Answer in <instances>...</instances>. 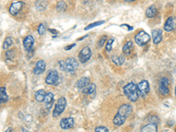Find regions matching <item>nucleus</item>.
Returning <instances> with one entry per match:
<instances>
[{"label":"nucleus","instance_id":"obj_1","mask_svg":"<svg viewBox=\"0 0 176 132\" xmlns=\"http://www.w3.org/2000/svg\"><path fill=\"white\" fill-rule=\"evenodd\" d=\"M123 92L125 94V95L128 97V99L132 101V102H135L139 98V92H138V88L137 85L134 84V83H129L123 87Z\"/></svg>","mask_w":176,"mask_h":132},{"label":"nucleus","instance_id":"obj_2","mask_svg":"<svg viewBox=\"0 0 176 132\" xmlns=\"http://www.w3.org/2000/svg\"><path fill=\"white\" fill-rule=\"evenodd\" d=\"M59 64L61 65L62 70H66L67 72L71 74H73L76 72V70L78 66L77 60L72 57H70L65 61H61V62H59Z\"/></svg>","mask_w":176,"mask_h":132},{"label":"nucleus","instance_id":"obj_3","mask_svg":"<svg viewBox=\"0 0 176 132\" xmlns=\"http://www.w3.org/2000/svg\"><path fill=\"white\" fill-rule=\"evenodd\" d=\"M66 105H67L66 99L64 97L59 98L57 99V101H56L55 108H54V111H53V116L54 117H57L58 115H60L64 111V109L66 107Z\"/></svg>","mask_w":176,"mask_h":132},{"label":"nucleus","instance_id":"obj_4","mask_svg":"<svg viewBox=\"0 0 176 132\" xmlns=\"http://www.w3.org/2000/svg\"><path fill=\"white\" fill-rule=\"evenodd\" d=\"M151 39L150 34H148L146 32L144 31H140L136 36H135V42L137 45L139 46H143L145 45Z\"/></svg>","mask_w":176,"mask_h":132},{"label":"nucleus","instance_id":"obj_5","mask_svg":"<svg viewBox=\"0 0 176 132\" xmlns=\"http://www.w3.org/2000/svg\"><path fill=\"white\" fill-rule=\"evenodd\" d=\"M169 80L167 78H162L159 80V93L163 95H167L169 94Z\"/></svg>","mask_w":176,"mask_h":132},{"label":"nucleus","instance_id":"obj_6","mask_svg":"<svg viewBox=\"0 0 176 132\" xmlns=\"http://www.w3.org/2000/svg\"><path fill=\"white\" fill-rule=\"evenodd\" d=\"M137 88H138L139 94L142 97H145L150 91V86H149L148 81L147 80H142L141 82H139L137 84Z\"/></svg>","mask_w":176,"mask_h":132},{"label":"nucleus","instance_id":"obj_7","mask_svg":"<svg viewBox=\"0 0 176 132\" xmlns=\"http://www.w3.org/2000/svg\"><path fill=\"white\" fill-rule=\"evenodd\" d=\"M91 56H92V51L89 47H85L78 54L79 61L82 64L87 62V61L91 58Z\"/></svg>","mask_w":176,"mask_h":132},{"label":"nucleus","instance_id":"obj_8","mask_svg":"<svg viewBox=\"0 0 176 132\" xmlns=\"http://www.w3.org/2000/svg\"><path fill=\"white\" fill-rule=\"evenodd\" d=\"M132 113V107L129 104H124V105H122L119 109H118V112L117 114L123 116L124 118H128Z\"/></svg>","mask_w":176,"mask_h":132},{"label":"nucleus","instance_id":"obj_9","mask_svg":"<svg viewBox=\"0 0 176 132\" xmlns=\"http://www.w3.org/2000/svg\"><path fill=\"white\" fill-rule=\"evenodd\" d=\"M164 28L165 31H167V32H171L173 30H174L176 28V18L174 16L169 17L167 19V21L165 22Z\"/></svg>","mask_w":176,"mask_h":132},{"label":"nucleus","instance_id":"obj_10","mask_svg":"<svg viewBox=\"0 0 176 132\" xmlns=\"http://www.w3.org/2000/svg\"><path fill=\"white\" fill-rule=\"evenodd\" d=\"M23 5H24V3L22 1H17V2L13 3L12 5L10 6V8H9L10 13H11L12 15H13V16L17 15L20 12V10H21Z\"/></svg>","mask_w":176,"mask_h":132},{"label":"nucleus","instance_id":"obj_11","mask_svg":"<svg viewBox=\"0 0 176 132\" xmlns=\"http://www.w3.org/2000/svg\"><path fill=\"white\" fill-rule=\"evenodd\" d=\"M60 126L63 129H68L74 126V119L71 117H67L62 119L60 121Z\"/></svg>","mask_w":176,"mask_h":132},{"label":"nucleus","instance_id":"obj_12","mask_svg":"<svg viewBox=\"0 0 176 132\" xmlns=\"http://www.w3.org/2000/svg\"><path fill=\"white\" fill-rule=\"evenodd\" d=\"M58 80V73L56 70H51L49 73L48 74L46 78V83L48 85H54L57 82Z\"/></svg>","mask_w":176,"mask_h":132},{"label":"nucleus","instance_id":"obj_13","mask_svg":"<svg viewBox=\"0 0 176 132\" xmlns=\"http://www.w3.org/2000/svg\"><path fill=\"white\" fill-rule=\"evenodd\" d=\"M35 43V39L32 35H27L23 40V46L27 51H31Z\"/></svg>","mask_w":176,"mask_h":132},{"label":"nucleus","instance_id":"obj_14","mask_svg":"<svg viewBox=\"0 0 176 132\" xmlns=\"http://www.w3.org/2000/svg\"><path fill=\"white\" fill-rule=\"evenodd\" d=\"M45 68H46V63L43 60H40L36 63V64L34 68V73L36 75L41 74L45 70Z\"/></svg>","mask_w":176,"mask_h":132},{"label":"nucleus","instance_id":"obj_15","mask_svg":"<svg viewBox=\"0 0 176 132\" xmlns=\"http://www.w3.org/2000/svg\"><path fill=\"white\" fill-rule=\"evenodd\" d=\"M152 40H153V43L154 44H159L161 40H162V32L161 30H153L152 34Z\"/></svg>","mask_w":176,"mask_h":132},{"label":"nucleus","instance_id":"obj_16","mask_svg":"<svg viewBox=\"0 0 176 132\" xmlns=\"http://www.w3.org/2000/svg\"><path fill=\"white\" fill-rule=\"evenodd\" d=\"M158 125L155 123H151L145 126H143L141 129V132H157Z\"/></svg>","mask_w":176,"mask_h":132},{"label":"nucleus","instance_id":"obj_17","mask_svg":"<svg viewBox=\"0 0 176 132\" xmlns=\"http://www.w3.org/2000/svg\"><path fill=\"white\" fill-rule=\"evenodd\" d=\"M89 85H90V79L89 78H86V77L81 78L77 82V87H78L79 89H84Z\"/></svg>","mask_w":176,"mask_h":132},{"label":"nucleus","instance_id":"obj_18","mask_svg":"<svg viewBox=\"0 0 176 132\" xmlns=\"http://www.w3.org/2000/svg\"><path fill=\"white\" fill-rule=\"evenodd\" d=\"M125 121H126V118H124L123 116H122V115L116 114V115L115 117H114L113 123H114V124H115L116 126L119 127V126L122 125L124 123H125Z\"/></svg>","mask_w":176,"mask_h":132},{"label":"nucleus","instance_id":"obj_19","mask_svg":"<svg viewBox=\"0 0 176 132\" xmlns=\"http://www.w3.org/2000/svg\"><path fill=\"white\" fill-rule=\"evenodd\" d=\"M82 90L85 94H94L96 92V86L94 84H90L88 86H86V88Z\"/></svg>","mask_w":176,"mask_h":132},{"label":"nucleus","instance_id":"obj_20","mask_svg":"<svg viewBox=\"0 0 176 132\" xmlns=\"http://www.w3.org/2000/svg\"><path fill=\"white\" fill-rule=\"evenodd\" d=\"M45 96H46V93L44 90H39L35 93V99L38 102H43V101H44Z\"/></svg>","mask_w":176,"mask_h":132},{"label":"nucleus","instance_id":"obj_21","mask_svg":"<svg viewBox=\"0 0 176 132\" xmlns=\"http://www.w3.org/2000/svg\"><path fill=\"white\" fill-rule=\"evenodd\" d=\"M6 101H8V95L6 94L5 87L2 86L1 88H0V102L5 103Z\"/></svg>","mask_w":176,"mask_h":132},{"label":"nucleus","instance_id":"obj_22","mask_svg":"<svg viewBox=\"0 0 176 132\" xmlns=\"http://www.w3.org/2000/svg\"><path fill=\"white\" fill-rule=\"evenodd\" d=\"M147 18H153L155 15L157 14V8L155 7L154 5H151L150 7L147 8L146 10V13H145Z\"/></svg>","mask_w":176,"mask_h":132},{"label":"nucleus","instance_id":"obj_23","mask_svg":"<svg viewBox=\"0 0 176 132\" xmlns=\"http://www.w3.org/2000/svg\"><path fill=\"white\" fill-rule=\"evenodd\" d=\"M111 59L113 63H115L116 65H122L124 63V61H125V58L122 56H113Z\"/></svg>","mask_w":176,"mask_h":132},{"label":"nucleus","instance_id":"obj_24","mask_svg":"<svg viewBox=\"0 0 176 132\" xmlns=\"http://www.w3.org/2000/svg\"><path fill=\"white\" fill-rule=\"evenodd\" d=\"M44 101H45V103L47 104L48 107H50L51 105H52V103H53V101H54V94L52 93L46 94Z\"/></svg>","mask_w":176,"mask_h":132},{"label":"nucleus","instance_id":"obj_25","mask_svg":"<svg viewBox=\"0 0 176 132\" xmlns=\"http://www.w3.org/2000/svg\"><path fill=\"white\" fill-rule=\"evenodd\" d=\"M13 45V40L11 37H7L5 39V40L4 42V45H3V48L4 49H8L9 48H11Z\"/></svg>","mask_w":176,"mask_h":132},{"label":"nucleus","instance_id":"obj_26","mask_svg":"<svg viewBox=\"0 0 176 132\" xmlns=\"http://www.w3.org/2000/svg\"><path fill=\"white\" fill-rule=\"evenodd\" d=\"M132 48V42L130 40V42H126V44L123 46V48H122V51L125 53V54H129L130 52V49Z\"/></svg>","mask_w":176,"mask_h":132},{"label":"nucleus","instance_id":"obj_27","mask_svg":"<svg viewBox=\"0 0 176 132\" xmlns=\"http://www.w3.org/2000/svg\"><path fill=\"white\" fill-rule=\"evenodd\" d=\"M43 0H38L37 3H36V7L37 9H40L41 11H43L47 7V0H45L44 2H41Z\"/></svg>","mask_w":176,"mask_h":132},{"label":"nucleus","instance_id":"obj_28","mask_svg":"<svg viewBox=\"0 0 176 132\" xmlns=\"http://www.w3.org/2000/svg\"><path fill=\"white\" fill-rule=\"evenodd\" d=\"M104 22H105L104 20H100V21H97V22H94V23H92V24L86 26V27H85V30H88V29H91V28H92V27H94L100 26L101 24H103Z\"/></svg>","mask_w":176,"mask_h":132},{"label":"nucleus","instance_id":"obj_29","mask_svg":"<svg viewBox=\"0 0 176 132\" xmlns=\"http://www.w3.org/2000/svg\"><path fill=\"white\" fill-rule=\"evenodd\" d=\"M56 9H57V11H61V12H63V11H64V10L66 9V5H65V3L64 2V1H60V2H58V4H57V6H56Z\"/></svg>","mask_w":176,"mask_h":132},{"label":"nucleus","instance_id":"obj_30","mask_svg":"<svg viewBox=\"0 0 176 132\" xmlns=\"http://www.w3.org/2000/svg\"><path fill=\"white\" fill-rule=\"evenodd\" d=\"M15 56V50L12 49V50H8V51L5 53V58L6 59H13Z\"/></svg>","mask_w":176,"mask_h":132},{"label":"nucleus","instance_id":"obj_31","mask_svg":"<svg viewBox=\"0 0 176 132\" xmlns=\"http://www.w3.org/2000/svg\"><path fill=\"white\" fill-rule=\"evenodd\" d=\"M46 32V27L44 24H41L38 27V34L40 35H43Z\"/></svg>","mask_w":176,"mask_h":132},{"label":"nucleus","instance_id":"obj_32","mask_svg":"<svg viewBox=\"0 0 176 132\" xmlns=\"http://www.w3.org/2000/svg\"><path fill=\"white\" fill-rule=\"evenodd\" d=\"M114 40L113 38H111V39H109L108 40V43H107V45H106V50L108 52H110L111 51V49H112V44H113V42H114Z\"/></svg>","mask_w":176,"mask_h":132},{"label":"nucleus","instance_id":"obj_33","mask_svg":"<svg viewBox=\"0 0 176 132\" xmlns=\"http://www.w3.org/2000/svg\"><path fill=\"white\" fill-rule=\"evenodd\" d=\"M106 40H107V36H106V35H103V36L100 39L99 42H98V48H102V46L104 45V43H105V42H106Z\"/></svg>","mask_w":176,"mask_h":132},{"label":"nucleus","instance_id":"obj_34","mask_svg":"<svg viewBox=\"0 0 176 132\" xmlns=\"http://www.w3.org/2000/svg\"><path fill=\"white\" fill-rule=\"evenodd\" d=\"M95 132H108V129L106 127L100 126V127L95 128Z\"/></svg>","mask_w":176,"mask_h":132},{"label":"nucleus","instance_id":"obj_35","mask_svg":"<svg viewBox=\"0 0 176 132\" xmlns=\"http://www.w3.org/2000/svg\"><path fill=\"white\" fill-rule=\"evenodd\" d=\"M121 27H125V28H127V31H130V30H132V29H133V27H130V26H129V25H127V24L121 25Z\"/></svg>","mask_w":176,"mask_h":132},{"label":"nucleus","instance_id":"obj_36","mask_svg":"<svg viewBox=\"0 0 176 132\" xmlns=\"http://www.w3.org/2000/svg\"><path fill=\"white\" fill-rule=\"evenodd\" d=\"M75 46H76V44H75V43H74V44H71V45H70V46H69V47H65V48H64V49H65V50H69V49H70L71 48H73V47H75Z\"/></svg>","mask_w":176,"mask_h":132},{"label":"nucleus","instance_id":"obj_37","mask_svg":"<svg viewBox=\"0 0 176 132\" xmlns=\"http://www.w3.org/2000/svg\"><path fill=\"white\" fill-rule=\"evenodd\" d=\"M49 31H50L51 33H54V34H57V32H56V30H52V29H49Z\"/></svg>","mask_w":176,"mask_h":132},{"label":"nucleus","instance_id":"obj_38","mask_svg":"<svg viewBox=\"0 0 176 132\" xmlns=\"http://www.w3.org/2000/svg\"><path fill=\"white\" fill-rule=\"evenodd\" d=\"M124 1H126V2H134V1H136V0H124Z\"/></svg>","mask_w":176,"mask_h":132},{"label":"nucleus","instance_id":"obj_39","mask_svg":"<svg viewBox=\"0 0 176 132\" xmlns=\"http://www.w3.org/2000/svg\"><path fill=\"white\" fill-rule=\"evenodd\" d=\"M174 93H175V96H176V87H175V92Z\"/></svg>","mask_w":176,"mask_h":132},{"label":"nucleus","instance_id":"obj_40","mask_svg":"<svg viewBox=\"0 0 176 132\" xmlns=\"http://www.w3.org/2000/svg\"><path fill=\"white\" fill-rule=\"evenodd\" d=\"M175 132H176V131H175Z\"/></svg>","mask_w":176,"mask_h":132}]
</instances>
